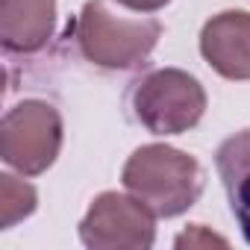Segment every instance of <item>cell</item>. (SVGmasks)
Instances as JSON below:
<instances>
[{
    "label": "cell",
    "instance_id": "obj_3",
    "mask_svg": "<svg viewBox=\"0 0 250 250\" xmlns=\"http://www.w3.org/2000/svg\"><path fill=\"white\" fill-rule=\"evenodd\" d=\"M203 112H206L203 85L180 68L150 71L133 88V115L153 136L188 133L200 124Z\"/></svg>",
    "mask_w": 250,
    "mask_h": 250
},
{
    "label": "cell",
    "instance_id": "obj_5",
    "mask_svg": "<svg viewBox=\"0 0 250 250\" xmlns=\"http://www.w3.org/2000/svg\"><path fill=\"white\" fill-rule=\"evenodd\" d=\"M80 238L91 250H147L156 238V212L139 197L103 191L80 221Z\"/></svg>",
    "mask_w": 250,
    "mask_h": 250
},
{
    "label": "cell",
    "instance_id": "obj_2",
    "mask_svg": "<svg viewBox=\"0 0 250 250\" xmlns=\"http://www.w3.org/2000/svg\"><path fill=\"white\" fill-rule=\"evenodd\" d=\"M124 186L133 197L147 203L156 218H177L197 203L206 186L200 162L168 145L139 147L121 174Z\"/></svg>",
    "mask_w": 250,
    "mask_h": 250
},
{
    "label": "cell",
    "instance_id": "obj_9",
    "mask_svg": "<svg viewBox=\"0 0 250 250\" xmlns=\"http://www.w3.org/2000/svg\"><path fill=\"white\" fill-rule=\"evenodd\" d=\"M36 203H39V194L30 183L18 180L12 174L0 177V227L3 229L30 218L36 212Z\"/></svg>",
    "mask_w": 250,
    "mask_h": 250
},
{
    "label": "cell",
    "instance_id": "obj_11",
    "mask_svg": "<svg viewBox=\"0 0 250 250\" xmlns=\"http://www.w3.org/2000/svg\"><path fill=\"white\" fill-rule=\"evenodd\" d=\"M118 3L127 6V9H136V12H159L171 0H118Z\"/></svg>",
    "mask_w": 250,
    "mask_h": 250
},
{
    "label": "cell",
    "instance_id": "obj_4",
    "mask_svg": "<svg viewBox=\"0 0 250 250\" xmlns=\"http://www.w3.org/2000/svg\"><path fill=\"white\" fill-rule=\"evenodd\" d=\"M62 147V115L47 100H21L0 124V156L24 177L44 174Z\"/></svg>",
    "mask_w": 250,
    "mask_h": 250
},
{
    "label": "cell",
    "instance_id": "obj_1",
    "mask_svg": "<svg viewBox=\"0 0 250 250\" xmlns=\"http://www.w3.org/2000/svg\"><path fill=\"white\" fill-rule=\"evenodd\" d=\"M118 0H88L83 6L74 36L88 62L106 71L139 68L162 36V24L153 15H130Z\"/></svg>",
    "mask_w": 250,
    "mask_h": 250
},
{
    "label": "cell",
    "instance_id": "obj_10",
    "mask_svg": "<svg viewBox=\"0 0 250 250\" xmlns=\"http://www.w3.org/2000/svg\"><path fill=\"white\" fill-rule=\"evenodd\" d=\"M174 244H177V247H212V244L227 247V238L212 235V232H206L200 224H194L191 229H186L183 235H177V241H174Z\"/></svg>",
    "mask_w": 250,
    "mask_h": 250
},
{
    "label": "cell",
    "instance_id": "obj_7",
    "mask_svg": "<svg viewBox=\"0 0 250 250\" xmlns=\"http://www.w3.org/2000/svg\"><path fill=\"white\" fill-rule=\"evenodd\" d=\"M56 24V0H0V42L9 53H36Z\"/></svg>",
    "mask_w": 250,
    "mask_h": 250
},
{
    "label": "cell",
    "instance_id": "obj_8",
    "mask_svg": "<svg viewBox=\"0 0 250 250\" xmlns=\"http://www.w3.org/2000/svg\"><path fill=\"white\" fill-rule=\"evenodd\" d=\"M215 165H218L224 191L229 197V206L241 224L244 241L250 244V130L229 136L218 147Z\"/></svg>",
    "mask_w": 250,
    "mask_h": 250
},
{
    "label": "cell",
    "instance_id": "obj_6",
    "mask_svg": "<svg viewBox=\"0 0 250 250\" xmlns=\"http://www.w3.org/2000/svg\"><path fill=\"white\" fill-rule=\"evenodd\" d=\"M200 53L224 80H250V12L212 15L200 30Z\"/></svg>",
    "mask_w": 250,
    "mask_h": 250
}]
</instances>
